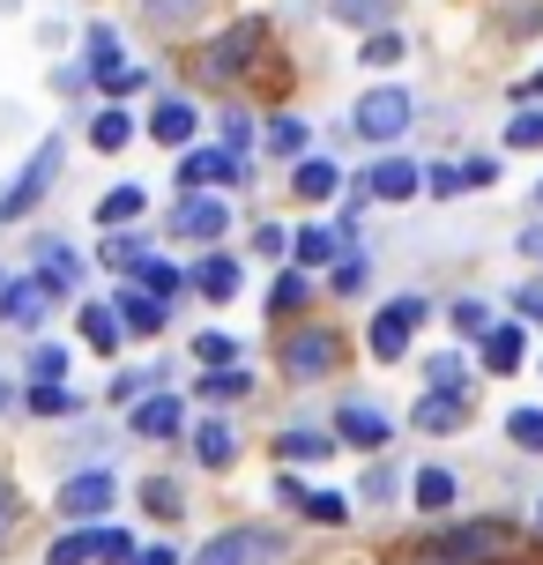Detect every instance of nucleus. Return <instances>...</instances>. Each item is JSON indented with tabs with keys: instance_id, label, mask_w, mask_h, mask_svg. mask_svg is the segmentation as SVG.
Segmentation results:
<instances>
[{
	"instance_id": "obj_1",
	"label": "nucleus",
	"mask_w": 543,
	"mask_h": 565,
	"mask_svg": "<svg viewBox=\"0 0 543 565\" xmlns=\"http://www.w3.org/2000/svg\"><path fill=\"white\" fill-rule=\"evenodd\" d=\"M127 558H135V536L127 529H67L45 551V565H127Z\"/></svg>"
},
{
	"instance_id": "obj_2",
	"label": "nucleus",
	"mask_w": 543,
	"mask_h": 565,
	"mask_svg": "<svg viewBox=\"0 0 543 565\" xmlns=\"http://www.w3.org/2000/svg\"><path fill=\"white\" fill-rule=\"evenodd\" d=\"M507 529H499V521H485V529H455V536H432L425 551H417V558L425 565H491V558H507Z\"/></svg>"
},
{
	"instance_id": "obj_3",
	"label": "nucleus",
	"mask_w": 543,
	"mask_h": 565,
	"mask_svg": "<svg viewBox=\"0 0 543 565\" xmlns=\"http://www.w3.org/2000/svg\"><path fill=\"white\" fill-rule=\"evenodd\" d=\"M409 119H417V97L402 83H380V89L358 97V141H395Z\"/></svg>"
},
{
	"instance_id": "obj_4",
	"label": "nucleus",
	"mask_w": 543,
	"mask_h": 565,
	"mask_svg": "<svg viewBox=\"0 0 543 565\" xmlns=\"http://www.w3.org/2000/svg\"><path fill=\"white\" fill-rule=\"evenodd\" d=\"M284 558V536L276 529H224V536L201 543L194 565H276Z\"/></svg>"
},
{
	"instance_id": "obj_5",
	"label": "nucleus",
	"mask_w": 543,
	"mask_h": 565,
	"mask_svg": "<svg viewBox=\"0 0 543 565\" xmlns=\"http://www.w3.org/2000/svg\"><path fill=\"white\" fill-rule=\"evenodd\" d=\"M53 179H60V141H45V149H38V157L15 171V186L0 194V224H23L30 209L45 201V186H53Z\"/></svg>"
},
{
	"instance_id": "obj_6",
	"label": "nucleus",
	"mask_w": 543,
	"mask_h": 565,
	"mask_svg": "<svg viewBox=\"0 0 543 565\" xmlns=\"http://www.w3.org/2000/svg\"><path fill=\"white\" fill-rule=\"evenodd\" d=\"M276 358H284L290 380H328V372H336V358H343V342L328 335V328H298V335H284V350H276Z\"/></svg>"
},
{
	"instance_id": "obj_7",
	"label": "nucleus",
	"mask_w": 543,
	"mask_h": 565,
	"mask_svg": "<svg viewBox=\"0 0 543 565\" xmlns=\"http://www.w3.org/2000/svg\"><path fill=\"white\" fill-rule=\"evenodd\" d=\"M179 186H246V157L238 149H187L179 157Z\"/></svg>"
},
{
	"instance_id": "obj_8",
	"label": "nucleus",
	"mask_w": 543,
	"mask_h": 565,
	"mask_svg": "<svg viewBox=\"0 0 543 565\" xmlns=\"http://www.w3.org/2000/svg\"><path fill=\"white\" fill-rule=\"evenodd\" d=\"M417 320H425V298H395V306H380V320H372V358L395 365L402 350H409V335H417Z\"/></svg>"
},
{
	"instance_id": "obj_9",
	"label": "nucleus",
	"mask_w": 543,
	"mask_h": 565,
	"mask_svg": "<svg viewBox=\"0 0 543 565\" xmlns=\"http://www.w3.org/2000/svg\"><path fill=\"white\" fill-rule=\"evenodd\" d=\"M105 507H113V477H105V469H83V477L60 483V513H67V521H97Z\"/></svg>"
},
{
	"instance_id": "obj_10",
	"label": "nucleus",
	"mask_w": 543,
	"mask_h": 565,
	"mask_svg": "<svg viewBox=\"0 0 543 565\" xmlns=\"http://www.w3.org/2000/svg\"><path fill=\"white\" fill-rule=\"evenodd\" d=\"M276 499H284V507H298L306 521H320V529H343V521H350L343 491H306L298 477H284V483H276Z\"/></svg>"
},
{
	"instance_id": "obj_11",
	"label": "nucleus",
	"mask_w": 543,
	"mask_h": 565,
	"mask_svg": "<svg viewBox=\"0 0 543 565\" xmlns=\"http://www.w3.org/2000/svg\"><path fill=\"white\" fill-rule=\"evenodd\" d=\"M224 224H231V201H209V194L172 209V238H224Z\"/></svg>"
},
{
	"instance_id": "obj_12",
	"label": "nucleus",
	"mask_w": 543,
	"mask_h": 565,
	"mask_svg": "<svg viewBox=\"0 0 543 565\" xmlns=\"http://www.w3.org/2000/svg\"><path fill=\"white\" fill-rule=\"evenodd\" d=\"M425 186V171L409 164V157H387V164H372L365 179H358V194H380V201H409Z\"/></svg>"
},
{
	"instance_id": "obj_13",
	"label": "nucleus",
	"mask_w": 543,
	"mask_h": 565,
	"mask_svg": "<svg viewBox=\"0 0 543 565\" xmlns=\"http://www.w3.org/2000/svg\"><path fill=\"white\" fill-rule=\"evenodd\" d=\"M260 38H268L260 23H238V30H224V38H216V45L201 53V67H209V75H231V67H246V60L260 53Z\"/></svg>"
},
{
	"instance_id": "obj_14",
	"label": "nucleus",
	"mask_w": 543,
	"mask_h": 565,
	"mask_svg": "<svg viewBox=\"0 0 543 565\" xmlns=\"http://www.w3.org/2000/svg\"><path fill=\"white\" fill-rule=\"evenodd\" d=\"M45 298H53V290H45L38 276L30 282H0V320H8V328H38V320H45Z\"/></svg>"
},
{
	"instance_id": "obj_15",
	"label": "nucleus",
	"mask_w": 543,
	"mask_h": 565,
	"mask_svg": "<svg viewBox=\"0 0 543 565\" xmlns=\"http://www.w3.org/2000/svg\"><path fill=\"white\" fill-rule=\"evenodd\" d=\"M336 431H343L358 454H380V447H387V417H380V409H365V402H343V409H336Z\"/></svg>"
},
{
	"instance_id": "obj_16",
	"label": "nucleus",
	"mask_w": 543,
	"mask_h": 565,
	"mask_svg": "<svg viewBox=\"0 0 543 565\" xmlns=\"http://www.w3.org/2000/svg\"><path fill=\"white\" fill-rule=\"evenodd\" d=\"M127 424H135V439H172L179 424H187V409H179V395H142Z\"/></svg>"
},
{
	"instance_id": "obj_17",
	"label": "nucleus",
	"mask_w": 543,
	"mask_h": 565,
	"mask_svg": "<svg viewBox=\"0 0 543 565\" xmlns=\"http://www.w3.org/2000/svg\"><path fill=\"white\" fill-rule=\"evenodd\" d=\"M119 328H127V335H164V298H157V290H119Z\"/></svg>"
},
{
	"instance_id": "obj_18",
	"label": "nucleus",
	"mask_w": 543,
	"mask_h": 565,
	"mask_svg": "<svg viewBox=\"0 0 543 565\" xmlns=\"http://www.w3.org/2000/svg\"><path fill=\"white\" fill-rule=\"evenodd\" d=\"M38 282H45V290H60V298H67V290H75V282H83V260L67 254V246H60V238H45V246H38Z\"/></svg>"
},
{
	"instance_id": "obj_19",
	"label": "nucleus",
	"mask_w": 543,
	"mask_h": 565,
	"mask_svg": "<svg viewBox=\"0 0 543 565\" xmlns=\"http://www.w3.org/2000/svg\"><path fill=\"white\" fill-rule=\"evenodd\" d=\"M194 461H201V469H231V461H238V439H231L224 417H209L194 431Z\"/></svg>"
},
{
	"instance_id": "obj_20",
	"label": "nucleus",
	"mask_w": 543,
	"mask_h": 565,
	"mask_svg": "<svg viewBox=\"0 0 543 565\" xmlns=\"http://www.w3.org/2000/svg\"><path fill=\"white\" fill-rule=\"evenodd\" d=\"M290 179H298V201H328L336 186H343V171L328 164V157H298V164H290Z\"/></svg>"
},
{
	"instance_id": "obj_21",
	"label": "nucleus",
	"mask_w": 543,
	"mask_h": 565,
	"mask_svg": "<svg viewBox=\"0 0 543 565\" xmlns=\"http://www.w3.org/2000/svg\"><path fill=\"white\" fill-rule=\"evenodd\" d=\"M149 135L157 141H194V105H187V97H164V105H157V113H149Z\"/></svg>"
},
{
	"instance_id": "obj_22",
	"label": "nucleus",
	"mask_w": 543,
	"mask_h": 565,
	"mask_svg": "<svg viewBox=\"0 0 543 565\" xmlns=\"http://www.w3.org/2000/svg\"><path fill=\"white\" fill-rule=\"evenodd\" d=\"M461 417H469V402H461V395H447V387H432V395L417 402V424H425V431H455Z\"/></svg>"
},
{
	"instance_id": "obj_23",
	"label": "nucleus",
	"mask_w": 543,
	"mask_h": 565,
	"mask_svg": "<svg viewBox=\"0 0 543 565\" xmlns=\"http://www.w3.org/2000/svg\"><path fill=\"white\" fill-rule=\"evenodd\" d=\"M290 254H298V268H320V260H336V254H343V231H320V224H306L298 238H290Z\"/></svg>"
},
{
	"instance_id": "obj_24",
	"label": "nucleus",
	"mask_w": 543,
	"mask_h": 565,
	"mask_svg": "<svg viewBox=\"0 0 543 565\" xmlns=\"http://www.w3.org/2000/svg\"><path fill=\"white\" fill-rule=\"evenodd\" d=\"M409 499L425 513H447L455 507V477H447V469H417V477H409Z\"/></svg>"
},
{
	"instance_id": "obj_25",
	"label": "nucleus",
	"mask_w": 543,
	"mask_h": 565,
	"mask_svg": "<svg viewBox=\"0 0 543 565\" xmlns=\"http://www.w3.org/2000/svg\"><path fill=\"white\" fill-rule=\"evenodd\" d=\"M194 290H201V298H216V306H224V298H238V260H201V268H194Z\"/></svg>"
},
{
	"instance_id": "obj_26",
	"label": "nucleus",
	"mask_w": 543,
	"mask_h": 565,
	"mask_svg": "<svg viewBox=\"0 0 543 565\" xmlns=\"http://www.w3.org/2000/svg\"><path fill=\"white\" fill-rule=\"evenodd\" d=\"M142 186H113V194H105V201H97V224H105V231H119V224H135V216H142Z\"/></svg>"
},
{
	"instance_id": "obj_27",
	"label": "nucleus",
	"mask_w": 543,
	"mask_h": 565,
	"mask_svg": "<svg viewBox=\"0 0 543 565\" xmlns=\"http://www.w3.org/2000/svg\"><path fill=\"white\" fill-rule=\"evenodd\" d=\"M447 328H455L461 342H485V335H491V306H485V298H455Z\"/></svg>"
},
{
	"instance_id": "obj_28",
	"label": "nucleus",
	"mask_w": 543,
	"mask_h": 565,
	"mask_svg": "<svg viewBox=\"0 0 543 565\" xmlns=\"http://www.w3.org/2000/svg\"><path fill=\"white\" fill-rule=\"evenodd\" d=\"M142 8V23H157V30H179V23H194L209 0H135Z\"/></svg>"
},
{
	"instance_id": "obj_29",
	"label": "nucleus",
	"mask_w": 543,
	"mask_h": 565,
	"mask_svg": "<svg viewBox=\"0 0 543 565\" xmlns=\"http://www.w3.org/2000/svg\"><path fill=\"white\" fill-rule=\"evenodd\" d=\"M246 387H254L246 365H209V380H201V395H209V402H246Z\"/></svg>"
},
{
	"instance_id": "obj_30",
	"label": "nucleus",
	"mask_w": 543,
	"mask_h": 565,
	"mask_svg": "<svg viewBox=\"0 0 543 565\" xmlns=\"http://www.w3.org/2000/svg\"><path fill=\"white\" fill-rule=\"evenodd\" d=\"M30 409H38V417H75L67 380H30Z\"/></svg>"
},
{
	"instance_id": "obj_31",
	"label": "nucleus",
	"mask_w": 543,
	"mask_h": 565,
	"mask_svg": "<svg viewBox=\"0 0 543 565\" xmlns=\"http://www.w3.org/2000/svg\"><path fill=\"white\" fill-rule=\"evenodd\" d=\"M83 342L89 350H119V312L113 306H83Z\"/></svg>"
},
{
	"instance_id": "obj_32",
	"label": "nucleus",
	"mask_w": 543,
	"mask_h": 565,
	"mask_svg": "<svg viewBox=\"0 0 543 565\" xmlns=\"http://www.w3.org/2000/svg\"><path fill=\"white\" fill-rule=\"evenodd\" d=\"M521 365V328H491L485 335V372H514Z\"/></svg>"
},
{
	"instance_id": "obj_33",
	"label": "nucleus",
	"mask_w": 543,
	"mask_h": 565,
	"mask_svg": "<svg viewBox=\"0 0 543 565\" xmlns=\"http://www.w3.org/2000/svg\"><path fill=\"white\" fill-rule=\"evenodd\" d=\"M313 298V276L306 268H290V276H276V290H268V312H298Z\"/></svg>"
},
{
	"instance_id": "obj_34",
	"label": "nucleus",
	"mask_w": 543,
	"mask_h": 565,
	"mask_svg": "<svg viewBox=\"0 0 543 565\" xmlns=\"http://www.w3.org/2000/svg\"><path fill=\"white\" fill-rule=\"evenodd\" d=\"M328 15H336V23H387V15H395V0H328Z\"/></svg>"
},
{
	"instance_id": "obj_35",
	"label": "nucleus",
	"mask_w": 543,
	"mask_h": 565,
	"mask_svg": "<svg viewBox=\"0 0 543 565\" xmlns=\"http://www.w3.org/2000/svg\"><path fill=\"white\" fill-rule=\"evenodd\" d=\"M306 119H268V149H276V157H290V164H298V157H306Z\"/></svg>"
},
{
	"instance_id": "obj_36",
	"label": "nucleus",
	"mask_w": 543,
	"mask_h": 565,
	"mask_svg": "<svg viewBox=\"0 0 543 565\" xmlns=\"http://www.w3.org/2000/svg\"><path fill=\"white\" fill-rule=\"evenodd\" d=\"M127 276H142V290H157V298H172V290H179V282H187V276H179V268H172V260H135V268H127Z\"/></svg>"
},
{
	"instance_id": "obj_37",
	"label": "nucleus",
	"mask_w": 543,
	"mask_h": 565,
	"mask_svg": "<svg viewBox=\"0 0 543 565\" xmlns=\"http://www.w3.org/2000/svg\"><path fill=\"white\" fill-rule=\"evenodd\" d=\"M105 67H119V30L89 23V75H105Z\"/></svg>"
},
{
	"instance_id": "obj_38",
	"label": "nucleus",
	"mask_w": 543,
	"mask_h": 565,
	"mask_svg": "<svg viewBox=\"0 0 543 565\" xmlns=\"http://www.w3.org/2000/svg\"><path fill=\"white\" fill-rule=\"evenodd\" d=\"M89 83L105 89V97H135V89H149V75H142V67H127V60H119V67H105V75H89Z\"/></svg>"
},
{
	"instance_id": "obj_39",
	"label": "nucleus",
	"mask_w": 543,
	"mask_h": 565,
	"mask_svg": "<svg viewBox=\"0 0 543 565\" xmlns=\"http://www.w3.org/2000/svg\"><path fill=\"white\" fill-rule=\"evenodd\" d=\"M89 141H97V149H127V141H135V119H127V113H105L97 127H89Z\"/></svg>"
},
{
	"instance_id": "obj_40",
	"label": "nucleus",
	"mask_w": 543,
	"mask_h": 565,
	"mask_svg": "<svg viewBox=\"0 0 543 565\" xmlns=\"http://www.w3.org/2000/svg\"><path fill=\"white\" fill-rule=\"evenodd\" d=\"M276 447H284V461H320V454L336 447V439H320V431H284Z\"/></svg>"
},
{
	"instance_id": "obj_41",
	"label": "nucleus",
	"mask_w": 543,
	"mask_h": 565,
	"mask_svg": "<svg viewBox=\"0 0 543 565\" xmlns=\"http://www.w3.org/2000/svg\"><path fill=\"white\" fill-rule=\"evenodd\" d=\"M372 282V260L358 254V246H343V260H336V290H365Z\"/></svg>"
},
{
	"instance_id": "obj_42",
	"label": "nucleus",
	"mask_w": 543,
	"mask_h": 565,
	"mask_svg": "<svg viewBox=\"0 0 543 565\" xmlns=\"http://www.w3.org/2000/svg\"><path fill=\"white\" fill-rule=\"evenodd\" d=\"M507 431H514V447L543 454V409H514V417H507Z\"/></svg>"
},
{
	"instance_id": "obj_43",
	"label": "nucleus",
	"mask_w": 543,
	"mask_h": 565,
	"mask_svg": "<svg viewBox=\"0 0 543 565\" xmlns=\"http://www.w3.org/2000/svg\"><path fill=\"white\" fill-rule=\"evenodd\" d=\"M30 372H38V380H67V350H60V342H38V350H30Z\"/></svg>"
},
{
	"instance_id": "obj_44",
	"label": "nucleus",
	"mask_w": 543,
	"mask_h": 565,
	"mask_svg": "<svg viewBox=\"0 0 543 565\" xmlns=\"http://www.w3.org/2000/svg\"><path fill=\"white\" fill-rule=\"evenodd\" d=\"M425 380H432V387H447V395H461V387H469L461 358H432V365H425Z\"/></svg>"
},
{
	"instance_id": "obj_45",
	"label": "nucleus",
	"mask_w": 543,
	"mask_h": 565,
	"mask_svg": "<svg viewBox=\"0 0 543 565\" xmlns=\"http://www.w3.org/2000/svg\"><path fill=\"white\" fill-rule=\"evenodd\" d=\"M142 499H149V513H157V521H172V513H179V483L172 477H149Z\"/></svg>"
},
{
	"instance_id": "obj_46",
	"label": "nucleus",
	"mask_w": 543,
	"mask_h": 565,
	"mask_svg": "<svg viewBox=\"0 0 543 565\" xmlns=\"http://www.w3.org/2000/svg\"><path fill=\"white\" fill-rule=\"evenodd\" d=\"M507 141H514V149H543V113H521L514 127H507Z\"/></svg>"
},
{
	"instance_id": "obj_47",
	"label": "nucleus",
	"mask_w": 543,
	"mask_h": 565,
	"mask_svg": "<svg viewBox=\"0 0 543 565\" xmlns=\"http://www.w3.org/2000/svg\"><path fill=\"white\" fill-rule=\"evenodd\" d=\"M194 358H201V365H231V358H238V342H231V335H201Z\"/></svg>"
},
{
	"instance_id": "obj_48",
	"label": "nucleus",
	"mask_w": 543,
	"mask_h": 565,
	"mask_svg": "<svg viewBox=\"0 0 543 565\" xmlns=\"http://www.w3.org/2000/svg\"><path fill=\"white\" fill-rule=\"evenodd\" d=\"M149 380H157V372H119V380H113V409H119V402L135 409V402H142V387H149Z\"/></svg>"
},
{
	"instance_id": "obj_49",
	"label": "nucleus",
	"mask_w": 543,
	"mask_h": 565,
	"mask_svg": "<svg viewBox=\"0 0 543 565\" xmlns=\"http://www.w3.org/2000/svg\"><path fill=\"white\" fill-rule=\"evenodd\" d=\"M365 60H372V67L402 60V38H395V30H372V38H365Z\"/></svg>"
},
{
	"instance_id": "obj_50",
	"label": "nucleus",
	"mask_w": 543,
	"mask_h": 565,
	"mask_svg": "<svg viewBox=\"0 0 543 565\" xmlns=\"http://www.w3.org/2000/svg\"><path fill=\"white\" fill-rule=\"evenodd\" d=\"M135 260H142V246H135V238H113V246H105V268H113V276H127Z\"/></svg>"
},
{
	"instance_id": "obj_51",
	"label": "nucleus",
	"mask_w": 543,
	"mask_h": 565,
	"mask_svg": "<svg viewBox=\"0 0 543 565\" xmlns=\"http://www.w3.org/2000/svg\"><path fill=\"white\" fill-rule=\"evenodd\" d=\"M224 141H231V149H246V141H254V119L238 113V105H231V113H224Z\"/></svg>"
},
{
	"instance_id": "obj_52",
	"label": "nucleus",
	"mask_w": 543,
	"mask_h": 565,
	"mask_svg": "<svg viewBox=\"0 0 543 565\" xmlns=\"http://www.w3.org/2000/svg\"><path fill=\"white\" fill-rule=\"evenodd\" d=\"M425 186H432V194H439V201H447V194H461L469 179H461V171H447V164H439V171H425Z\"/></svg>"
},
{
	"instance_id": "obj_53",
	"label": "nucleus",
	"mask_w": 543,
	"mask_h": 565,
	"mask_svg": "<svg viewBox=\"0 0 543 565\" xmlns=\"http://www.w3.org/2000/svg\"><path fill=\"white\" fill-rule=\"evenodd\" d=\"M461 179H469V186H491V179H499V164H491V157H469V164H461Z\"/></svg>"
},
{
	"instance_id": "obj_54",
	"label": "nucleus",
	"mask_w": 543,
	"mask_h": 565,
	"mask_svg": "<svg viewBox=\"0 0 543 565\" xmlns=\"http://www.w3.org/2000/svg\"><path fill=\"white\" fill-rule=\"evenodd\" d=\"M284 246H290V238H284L276 224H260V231H254V254H284Z\"/></svg>"
},
{
	"instance_id": "obj_55",
	"label": "nucleus",
	"mask_w": 543,
	"mask_h": 565,
	"mask_svg": "<svg viewBox=\"0 0 543 565\" xmlns=\"http://www.w3.org/2000/svg\"><path fill=\"white\" fill-rule=\"evenodd\" d=\"M514 306H521V312H536V320H543V282H521V290H514Z\"/></svg>"
},
{
	"instance_id": "obj_56",
	"label": "nucleus",
	"mask_w": 543,
	"mask_h": 565,
	"mask_svg": "<svg viewBox=\"0 0 543 565\" xmlns=\"http://www.w3.org/2000/svg\"><path fill=\"white\" fill-rule=\"evenodd\" d=\"M135 565H179V551H135Z\"/></svg>"
},
{
	"instance_id": "obj_57",
	"label": "nucleus",
	"mask_w": 543,
	"mask_h": 565,
	"mask_svg": "<svg viewBox=\"0 0 543 565\" xmlns=\"http://www.w3.org/2000/svg\"><path fill=\"white\" fill-rule=\"evenodd\" d=\"M8 521H15V507H8V483H0V536H8Z\"/></svg>"
},
{
	"instance_id": "obj_58",
	"label": "nucleus",
	"mask_w": 543,
	"mask_h": 565,
	"mask_svg": "<svg viewBox=\"0 0 543 565\" xmlns=\"http://www.w3.org/2000/svg\"><path fill=\"white\" fill-rule=\"evenodd\" d=\"M514 97H543V75H536V83H514Z\"/></svg>"
},
{
	"instance_id": "obj_59",
	"label": "nucleus",
	"mask_w": 543,
	"mask_h": 565,
	"mask_svg": "<svg viewBox=\"0 0 543 565\" xmlns=\"http://www.w3.org/2000/svg\"><path fill=\"white\" fill-rule=\"evenodd\" d=\"M0 409H8V380H0Z\"/></svg>"
}]
</instances>
